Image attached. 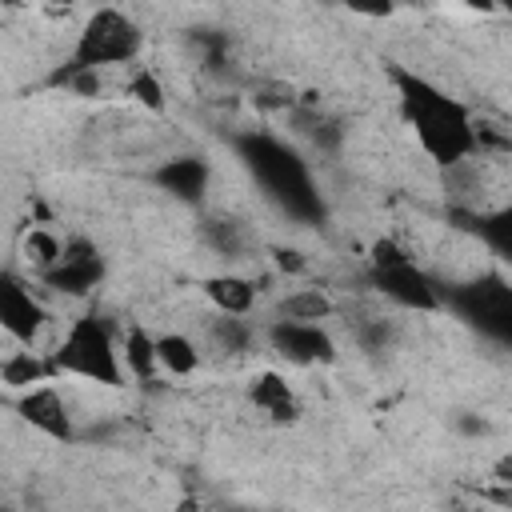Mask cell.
I'll return each instance as SVG.
<instances>
[{"label":"cell","mask_w":512,"mask_h":512,"mask_svg":"<svg viewBox=\"0 0 512 512\" xmlns=\"http://www.w3.org/2000/svg\"><path fill=\"white\" fill-rule=\"evenodd\" d=\"M392 80H396L400 112H404L408 128L416 132L420 152L432 164L452 168V164L468 160L472 152H480L476 120L460 100H452L444 88H436L432 80H424L416 72H404V68H396Z\"/></svg>","instance_id":"obj_1"},{"label":"cell","mask_w":512,"mask_h":512,"mask_svg":"<svg viewBox=\"0 0 512 512\" xmlns=\"http://www.w3.org/2000/svg\"><path fill=\"white\" fill-rule=\"evenodd\" d=\"M52 364L64 376H76V380H88L100 388H120L128 380L120 336L96 312H84L64 328V336L52 348Z\"/></svg>","instance_id":"obj_2"},{"label":"cell","mask_w":512,"mask_h":512,"mask_svg":"<svg viewBox=\"0 0 512 512\" xmlns=\"http://www.w3.org/2000/svg\"><path fill=\"white\" fill-rule=\"evenodd\" d=\"M144 52V28L136 24V16H128L124 8L116 4H100L84 16L76 40H72V52H68V64L60 72H84V68H128L136 64ZM56 72V76H60Z\"/></svg>","instance_id":"obj_3"},{"label":"cell","mask_w":512,"mask_h":512,"mask_svg":"<svg viewBox=\"0 0 512 512\" xmlns=\"http://www.w3.org/2000/svg\"><path fill=\"white\" fill-rule=\"evenodd\" d=\"M444 308H452L484 340L512 348V280L496 268L444 284Z\"/></svg>","instance_id":"obj_4"},{"label":"cell","mask_w":512,"mask_h":512,"mask_svg":"<svg viewBox=\"0 0 512 512\" xmlns=\"http://www.w3.org/2000/svg\"><path fill=\"white\" fill-rule=\"evenodd\" d=\"M244 160H248L252 176L268 188V196H276L284 208H292V212L316 208V196H312V180H308L304 160L296 152H288L280 140L252 136L244 144Z\"/></svg>","instance_id":"obj_5"},{"label":"cell","mask_w":512,"mask_h":512,"mask_svg":"<svg viewBox=\"0 0 512 512\" xmlns=\"http://www.w3.org/2000/svg\"><path fill=\"white\" fill-rule=\"evenodd\" d=\"M368 280L376 284V292L404 312H440L444 308V284L412 260L400 264H384V268H368Z\"/></svg>","instance_id":"obj_6"},{"label":"cell","mask_w":512,"mask_h":512,"mask_svg":"<svg viewBox=\"0 0 512 512\" xmlns=\"http://www.w3.org/2000/svg\"><path fill=\"white\" fill-rule=\"evenodd\" d=\"M0 324H4L8 340H16V344H36V336L48 324L44 300L36 296L32 280L20 276L16 268H4V276H0Z\"/></svg>","instance_id":"obj_7"},{"label":"cell","mask_w":512,"mask_h":512,"mask_svg":"<svg viewBox=\"0 0 512 512\" xmlns=\"http://www.w3.org/2000/svg\"><path fill=\"white\" fill-rule=\"evenodd\" d=\"M104 272L108 268H104L100 248L88 236H68L60 260L40 276V284H48L52 292H64V296H88L100 288Z\"/></svg>","instance_id":"obj_8"},{"label":"cell","mask_w":512,"mask_h":512,"mask_svg":"<svg viewBox=\"0 0 512 512\" xmlns=\"http://www.w3.org/2000/svg\"><path fill=\"white\" fill-rule=\"evenodd\" d=\"M268 344L276 356H284L296 368H312V364H328L336 360V340L328 336L324 324H308V320H272L268 324Z\"/></svg>","instance_id":"obj_9"},{"label":"cell","mask_w":512,"mask_h":512,"mask_svg":"<svg viewBox=\"0 0 512 512\" xmlns=\"http://www.w3.org/2000/svg\"><path fill=\"white\" fill-rule=\"evenodd\" d=\"M16 416H20L32 432H40V436H48V440H60V444L76 440L72 408H68L64 392H60L56 384H48V380L36 384V388H28V392H16Z\"/></svg>","instance_id":"obj_10"},{"label":"cell","mask_w":512,"mask_h":512,"mask_svg":"<svg viewBox=\"0 0 512 512\" xmlns=\"http://www.w3.org/2000/svg\"><path fill=\"white\" fill-rule=\"evenodd\" d=\"M248 404L260 416H268L272 424H296L300 420V396L288 384V376L276 368H264L248 380Z\"/></svg>","instance_id":"obj_11"},{"label":"cell","mask_w":512,"mask_h":512,"mask_svg":"<svg viewBox=\"0 0 512 512\" xmlns=\"http://www.w3.org/2000/svg\"><path fill=\"white\" fill-rule=\"evenodd\" d=\"M196 232H200V244L220 260H244L252 252V228L232 212H208Z\"/></svg>","instance_id":"obj_12"},{"label":"cell","mask_w":512,"mask_h":512,"mask_svg":"<svg viewBox=\"0 0 512 512\" xmlns=\"http://www.w3.org/2000/svg\"><path fill=\"white\" fill-rule=\"evenodd\" d=\"M200 292H204V300L212 304V312H232V316H252V308H256V300H260L256 280L244 276V272H232V268L208 276V280L200 284Z\"/></svg>","instance_id":"obj_13"},{"label":"cell","mask_w":512,"mask_h":512,"mask_svg":"<svg viewBox=\"0 0 512 512\" xmlns=\"http://www.w3.org/2000/svg\"><path fill=\"white\" fill-rule=\"evenodd\" d=\"M208 180H212V168H208L204 156H172V160H164V164L156 168V184H160L168 196L188 200V204L208 192Z\"/></svg>","instance_id":"obj_14"},{"label":"cell","mask_w":512,"mask_h":512,"mask_svg":"<svg viewBox=\"0 0 512 512\" xmlns=\"http://www.w3.org/2000/svg\"><path fill=\"white\" fill-rule=\"evenodd\" d=\"M48 376H56V364H52V356L44 360L32 344H16V348L4 352V360H0V380H4L8 392H28V388L44 384Z\"/></svg>","instance_id":"obj_15"},{"label":"cell","mask_w":512,"mask_h":512,"mask_svg":"<svg viewBox=\"0 0 512 512\" xmlns=\"http://www.w3.org/2000/svg\"><path fill=\"white\" fill-rule=\"evenodd\" d=\"M276 316L280 320H308V324H324L336 316V300L328 288H316V284H304V288H292L276 300Z\"/></svg>","instance_id":"obj_16"},{"label":"cell","mask_w":512,"mask_h":512,"mask_svg":"<svg viewBox=\"0 0 512 512\" xmlns=\"http://www.w3.org/2000/svg\"><path fill=\"white\" fill-rule=\"evenodd\" d=\"M204 336H208V344H212L216 352H224V356H240V352H248V348H252L256 328L248 324V316L212 312V316H208V324H204Z\"/></svg>","instance_id":"obj_17"},{"label":"cell","mask_w":512,"mask_h":512,"mask_svg":"<svg viewBox=\"0 0 512 512\" xmlns=\"http://www.w3.org/2000/svg\"><path fill=\"white\" fill-rule=\"evenodd\" d=\"M120 352H124V364H128V376H136V380H156L160 376V356H156V336L148 332V328H140V324H132V328H124V336H120Z\"/></svg>","instance_id":"obj_18"},{"label":"cell","mask_w":512,"mask_h":512,"mask_svg":"<svg viewBox=\"0 0 512 512\" xmlns=\"http://www.w3.org/2000/svg\"><path fill=\"white\" fill-rule=\"evenodd\" d=\"M156 356L164 376H192L200 368V344L188 332H160L156 336Z\"/></svg>","instance_id":"obj_19"},{"label":"cell","mask_w":512,"mask_h":512,"mask_svg":"<svg viewBox=\"0 0 512 512\" xmlns=\"http://www.w3.org/2000/svg\"><path fill=\"white\" fill-rule=\"evenodd\" d=\"M348 328L364 352H392V344L400 340V320L384 312H360L356 320H348Z\"/></svg>","instance_id":"obj_20"},{"label":"cell","mask_w":512,"mask_h":512,"mask_svg":"<svg viewBox=\"0 0 512 512\" xmlns=\"http://www.w3.org/2000/svg\"><path fill=\"white\" fill-rule=\"evenodd\" d=\"M476 224V236L488 252H496L504 264H512V200L500 204L496 212H484V216H472Z\"/></svg>","instance_id":"obj_21"},{"label":"cell","mask_w":512,"mask_h":512,"mask_svg":"<svg viewBox=\"0 0 512 512\" xmlns=\"http://www.w3.org/2000/svg\"><path fill=\"white\" fill-rule=\"evenodd\" d=\"M20 252H24V264L32 268V276L40 280L56 260H60V252H64V240L56 236V232H48V228H28L24 232V244H20Z\"/></svg>","instance_id":"obj_22"},{"label":"cell","mask_w":512,"mask_h":512,"mask_svg":"<svg viewBox=\"0 0 512 512\" xmlns=\"http://www.w3.org/2000/svg\"><path fill=\"white\" fill-rule=\"evenodd\" d=\"M124 96L148 112H164V84H160V72L148 68V64H132L128 80H124Z\"/></svg>","instance_id":"obj_23"},{"label":"cell","mask_w":512,"mask_h":512,"mask_svg":"<svg viewBox=\"0 0 512 512\" xmlns=\"http://www.w3.org/2000/svg\"><path fill=\"white\" fill-rule=\"evenodd\" d=\"M248 100L256 104V108H264V112H292L300 100H296V92L284 84V80H256L252 88H248Z\"/></svg>","instance_id":"obj_24"},{"label":"cell","mask_w":512,"mask_h":512,"mask_svg":"<svg viewBox=\"0 0 512 512\" xmlns=\"http://www.w3.org/2000/svg\"><path fill=\"white\" fill-rule=\"evenodd\" d=\"M352 16H364V20H388L396 8H400V0H340Z\"/></svg>","instance_id":"obj_25"},{"label":"cell","mask_w":512,"mask_h":512,"mask_svg":"<svg viewBox=\"0 0 512 512\" xmlns=\"http://www.w3.org/2000/svg\"><path fill=\"white\" fill-rule=\"evenodd\" d=\"M272 260H276V268H280V272H304V268H308L304 252H296V248H276V252H272Z\"/></svg>","instance_id":"obj_26"},{"label":"cell","mask_w":512,"mask_h":512,"mask_svg":"<svg viewBox=\"0 0 512 512\" xmlns=\"http://www.w3.org/2000/svg\"><path fill=\"white\" fill-rule=\"evenodd\" d=\"M492 480H496V484H512V452H504V456L492 464Z\"/></svg>","instance_id":"obj_27"},{"label":"cell","mask_w":512,"mask_h":512,"mask_svg":"<svg viewBox=\"0 0 512 512\" xmlns=\"http://www.w3.org/2000/svg\"><path fill=\"white\" fill-rule=\"evenodd\" d=\"M456 4H460V8H468V12H484V16H488V12H496V0H456Z\"/></svg>","instance_id":"obj_28"},{"label":"cell","mask_w":512,"mask_h":512,"mask_svg":"<svg viewBox=\"0 0 512 512\" xmlns=\"http://www.w3.org/2000/svg\"><path fill=\"white\" fill-rule=\"evenodd\" d=\"M496 12H504L512 20V0H496Z\"/></svg>","instance_id":"obj_29"}]
</instances>
